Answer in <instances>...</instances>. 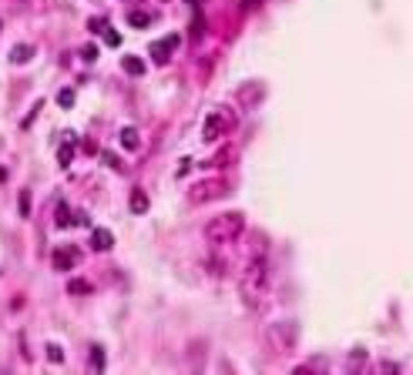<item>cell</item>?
I'll use <instances>...</instances> for the list:
<instances>
[{
	"label": "cell",
	"mask_w": 413,
	"mask_h": 375,
	"mask_svg": "<svg viewBox=\"0 0 413 375\" xmlns=\"http://www.w3.org/2000/svg\"><path fill=\"white\" fill-rule=\"evenodd\" d=\"M121 144H124V148H138V131L135 128H124L121 131Z\"/></svg>",
	"instance_id": "12"
},
{
	"label": "cell",
	"mask_w": 413,
	"mask_h": 375,
	"mask_svg": "<svg viewBox=\"0 0 413 375\" xmlns=\"http://www.w3.org/2000/svg\"><path fill=\"white\" fill-rule=\"evenodd\" d=\"M131 211H135V215H141V211H148V198L141 191H135L131 194Z\"/></svg>",
	"instance_id": "10"
},
{
	"label": "cell",
	"mask_w": 413,
	"mask_h": 375,
	"mask_svg": "<svg viewBox=\"0 0 413 375\" xmlns=\"http://www.w3.org/2000/svg\"><path fill=\"white\" fill-rule=\"evenodd\" d=\"M74 262H78V251H71V248H67V251L61 248V251L54 255V268H57V272H67Z\"/></svg>",
	"instance_id": "6"
},
{
	"label": "cell",
	"mask_w": 413,
	"mask_h": 375,
	"mask_svg": "<svg viewBox=\"0 0 413 375\" xmlns=\"http://www.w3.org/2000/svg\"><path fill=\"white\" fill-rule=\"evenodd\" d=\"M57 224H61V228H67V224H71V215H67L64 205H61V211H57Z\"/></svg>",
	"instance_id": "15"
},
{
	"label": "cell",
	"mask_w": 413,
	"mask_h": 375,
	"mask_svg": "<svg viewBox=\"0 0 413 375\" xmlns=\"http://www.w3.org/2000/svg\"><path fill=\"white\" fill-rule=\"evenodd\" d=\"M20 215H31V194H27V191H20Z\"/></svg>",
	"instance_id": "14"
},
{
	"label": "cell",
	"mask_w": 413,
	"mask_h": 375,
	"mask_svg": "<svg viewBox=\"0 0 413 375\" xmlns=\"http://www.w3.org/2000/svg\"><path fill=\"white\" fill-rule=\"evenodd\" d=\"M47 359H50V362H61V359H64L61 345H47Z\"/></svg>",
	"instance_id": "13"
},
{
	"label": "cell",
	"mask_w": 413,
	"mask_h": 375,
	"mask_svg": "<svg viewBox=\"0 0 413 375\" xmlns=\"http://www.w3.org/2000/svg\"><path fill=\"white\" fill-rule=\"evenodd\" d=\"M266 288H269V268L259 258V262L249 265V272H245V278H242V295L249 298V302H259V298L266 295Z\"/></svg>",
	"instance_id": "2"
},
{
	"label": "cell",
	"mask_w": 413,
	"mask_h": 375,
	"mask_svg": "<svg viewBox=\"0 0 413 375\" xmlns=\"http://www.w3.org/2000/svg\"><path fill=\"white\" fill-rule=\"evenodd\" d=\"M121 64H124L128 74H145V61H138V57H124Z\"/></svg>",
	"instance_id": "9"
},
{
	"label": "cell",
	"mask_w": 413,
	"mask_h": 375,
	"mask_svg": "<svg viewBox=\"0 0 413 375\" xmlns=\"http://www.w3.org/2000/svg\"><path fill=\"white\" fill-rule=\"evenodd\" d=\"M225 128H232V118L222 111H209V118L202 121V141H219Z\"/></svg>",
	"instance_id": "3"
},
{
	"label": "cell",
	"mask_w": 413,
	"mask_h": 375,
	"mask_svg": "<svg viewBox=\"0 0 413 375\" xmlns=\"http://www.w3.org/2000/svg\"><path fill=\"white\" fill-rule=\"evenodd\" d=\"M71 154H74L71 144H67V148H61V164H67V161H71Z\"/></svg>",
	"instance_id": "18"
},
{
	"label": "cell",
	"mask_w": 413,
	"mask_h": 375,
	"mask_svg": "<svg viewBox=\"0 0 413 375\" xmlns=\"http://www.w3.org/2000/svg\"><path fill=\"white\" fill-rule=\"evenodd\" d=\"M131 24H135V27H148V14H131Z\"/></svg>",
	"instance_id": "16"
},
{
	"label": "cell",
	"mask_w": 413,
	"mask_h": 375,
	"mask_svg": "<svg viewBox=\"0 0 413 375\" xmlns=\"http://www.w3.org/2000/svg\"><path fill=\"white\" fill-rule=\"evenodd\" d=\"M31 54H34V47H27V44H20V47L10 50V57H14L17 64H27V61H31Z\"/></svg>",
	"instance_id": "8"
},
{
	"label": "cell",
	"mask_w": 413,
	"mask_h": 375,
	"mask_svg": "<svg viewBox=\"0 0 413 375\" xmlns=\"http://www.w3.org/2000/svg\"><path fill=\"white\" fill-rule=\"evenodd\" d=\"M175 44H178V40H175V37L162 40V44H154V47H151V57H154V61H168V57H165V54H168V50L175 47Z\"/></svg>",
	"instance_id": "7"
},
{
	"label": "cell",
	"mask_w": 413,
	"mask_h": 375,
	"mask_svg": "<svg viewBox=\"0 0 413 375\" xmlns=\"http://www.w3.org/2000/svg\"><path fill=\"white\" fill-rule=\"evenodd\" d=\"M192 4H195V0H192Z\"/></svg>",
	"instance_id": "19"
},
{
	"label": "cell",
	"mask_w": 413,
	"mask_h": 375,
	"mask_svg": "<svg viewBox=\"0 0 413 375\" xmlns=\"http://www.w3.org/2000/svg\"><path fill=\"white\" fill-rule=\"evenodd\" d=\"M57 101L64 104V107H71V104H74V94H71V91H61V94H57Z\"/></svg>",
	"instance_id": "17"
},
{
	"label": "cell",
	"mask_w": 413,
	"mask_h": 375,
	"mask_svg": "<svg viewBox=\"0 0 413 375\" xmlns=\"http://www.w3.org/2000/svg\"><path fill=\"white\" fill-rule=\"evenodd\" d=\"M242 224H245V218L239 215V211H232V215H219L215 221H209V228H205V238H209L212 245H228V241L239 238Z\"/></svg>",
	"instance_id": "1"
},
{
	"label": "cell",
	"mask_w": 413,
	"mask_h": 375,
	"mask_svg": "<svg viewBox=\"0 0 413 375\" xmlns=\"http://www.w3.org/2000/svg\"><path fill=\"white\" fill-rule=\"evenodd\" d=\"M67 292H74V295H84V292H91V285H88V281H81V278H71V281H67Z\"/></svg>",
	"instance_id": "11"
},
{
	"label": "cell",
	"mask_w": 413,
	"mask_h": 375,
	"mask_svg": "<svg viewBox=\"0 0 413 375\" xmlns=\"http://www.w3.org/2000/svg\"><path fill=\"white\" fill-rule=\"evenodd\" d=\"M91 245H94L97 251H108V248L114 245V238H111V232H105V228H94V232H91Z\"/></svg>",
	"instance_id": "5"
},
{
	"label": "cell",
	"mask_w": 413,
	"mask_h": 375,
	"mask_svg": "<svg viewBox=\"0 0 413 375\" xmlns=\"http://www.w3.org/2000/svg\"><path fill=\"white\" fill-rule=\"evenodd\" d=\"M219 194H222V181H209L195 188V201H209V198H219Z\"/></svg>",
	"instance_id": "4"
}]
</instances>
